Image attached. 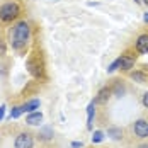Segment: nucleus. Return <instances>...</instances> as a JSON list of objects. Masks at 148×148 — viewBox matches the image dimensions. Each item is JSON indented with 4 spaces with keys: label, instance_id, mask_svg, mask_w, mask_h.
Segmentation results:
<instances>
[{
    "label": "nucleus",
    "instance_id": "obj_1",
    "mask_svg": "<svg viewBox=\"0 0 148 148\" xmlns=\"http://www.w3.org/2000/svg\"><path fill=\"white\" fill-rule=\"evenodd\" d=\"M29 39H31V27L26 21H21L15 26H12L10 34H9V45L12 46V49H15V51L24 49L29 43Z\"/></svg>",
    "mask_w": 148,
    "mask_h": 148
},
{
    "label": "nucleus",
    "instance_id": "obj_2",
    "mask_svg": "<svg viewBox=\"0 0 148 148\" xmlns=\"http://www.w3.org/2000/svg\"><path fill=\"white\" fill-rule=\"evenodd\" d=\"M21 14V7L15 0H9L0 7V21L2 22H12Z\"/></svg>",
    "mask_w": 148,
    "mask_h": 148
},
{
    "label": "nucleus",
    "instance_id": "obj_3",
    "mask_svg": "<svg viewBox=\"0 0 148 148\" xmlns=\"http://www.w3.org/2000/svg\"><path fill=\"white\" fill-rule=\"evenodd\" d=\"M14 147L15 148H32L34 147V136L27 131H22L15 136V141H14Z\"/></svg>",
    "mask_w": 148,
    "mask_h": 148
},
{
    "label": "nucleus",
    "instance_id": "obj_4",
    "mask_svg": "<svg viewBox=\"0 0 148 148\" xmlns=\"http://www.w3.org/2000/svg\"><path fill=\"white\" fill-rule=\"evenodd\" d=\"M133 133L138 140L148 138V119H136L133 123Z\"/></svg>",
    "mask_w": 148,
    "mask_h": 148
},
{
    "label": "nucleus",
    "instance_id": "obj_5",
    "mask_svg": "<svg viewBox=\"0 0 148 148\" xmlns=\"http://www.w3.org/2000/svg\"><path fill=\"white\" fill-rule=\"evenodd\" d=\"M134 61H136L134 56H131V55H123V56H119V68L128 72V70H131L134 66Z\"/></svg>",
    "mask_w": 148,
    "mask_h": 148
},
{
    "label": "nucleus",
    "instance_id": "obj_6",
    "mask_svg": "<svg viewBox=\"0 0 148 148\" xmlns=\"http://www.w3.org/2000/svg\"><path fill=\"white\" fill-rule=\"evenodd\" d=\"M111 95H112V89L111 87H104V89L99 90V94H97V97H95V104H107V101L111 99Z\"/></svg>",
    "mask_w": 148,
    "mask_h": 148
},
{
    "label": "nucleus",
    "instance_id": "obj_7",
    "mask_svg": "<svg viewBox=\"0 0 148 148\" xmlns=\"http://www.w3.org/2000/svg\"><path fill=\"white\" fill-rule=\"evenodd\" d=\"M136 51L141 53V55H147L148 53V34H141L136 39Z\"/></svg>",
    "mask_w": 148,
    "mask_h": 148
},
{
    "label": "nucleus",
    "instance_id": "obj_8",
    "mask_svg": "<svg viewBox=\"0 0 148 148\" xmlns=\"http://www.w3.org/2000/svg\"><path fill=\"white\" fill-rule=\"evenodd\" d=\"M41 121H43V114H41V112H38V111L29 112V114H27V118H26V123L31 124V126H36V124H39Z\"/></svg>",
    "mask_w": 148,
    "mask_h": 148
},
{
    "label": "nucleus",
    "instance_id": "obj_9",
    "mask_svg": "<svg viewBox=\"0 0 148 148\" xmlns=\"http://www.w3.org/2000/svg\"><path fill=\"white\" fill-rule=\"evenodd\" d=\"M94 116H95V102H90L87 107V130H92Z\"/></svg>",
    "mask_w": 148,
    "mask_h": 148
},
{
    "label": "nucleus",
    "instance_id": "obj_10",
    "mask_svg": "<svg viewBox=\"0 0 148 148\" xmlns=\"http://www.w3.org/2000/svg\"><path fill=\"white\" fill-rule=\"evenodd\" d=\"M39 99H31V101H27V102L22 104V109H24V112H34L38 107H39Z\"/></svg>",
    "mask_w": 148,
    "mask_h": 148
},
{
    "label": "nucleus",
    "instance_id": "obj_11",
    "mask_svg": "<svg viewBox=\"0 0 148 148\" xmlns=\"http://www.w3.org/2000/svg\"><path fill=\"white\" fill-rule=\"evenodd\" d=\"M107 136H111L112 140H123V130L118 126H109L107 128Z\"/></svg>",
    "mask_w": 148,
    "mask_h": 148
},
{
    "label": "nucleus",
    "instance_id": "obj_12",
    "mask_svg": "<svg viewBox=\"0 0 148 148\" xmlns=\"http://www.w3.org/2000/svg\"><path fill=\"white\" fill-rule=\"evenodd\" d=\"M131 78H133L134 82H138V84H145V82H148L147 75L141 73V72H133V73H131Z\"/></svg>",
    "mask_w": 148,
    "mask_h": 148
},
{
    "label": "nucleus",
    "instance_id": "obj_13",
    "mask_svg": "<svg viewBox=\"0 0 148 148\" xmlns=\"http://www.w3.org/2000/svg\"><path fill=\"white\" fill-rule=\"evenodd\" d=\"M111 89H112V94H114V95H118V97H121V95L124 94V85H123L119 80L114 84V87H111Z\"/></svg>",
    "mask_w": 148,
    "mask_h": 148
},
{
    "label": "nucleus",
    "instance_id": "obj_14",
    "mask_svg": "<svg viewBox=\"0 0 148 148\" xmlns=\"http://www.w3.org/2000/svg\"><path fill=\"white\" fill-rule=\"evenodd\" d=\"M24 112V109H22V106H15V107H12V111H10V118H19L21 114Z\"/></svg>",
    "mask_w": 148,
    "mask_h": 148
},
{
    "label": "nucleus",
    "instance_id": "obj_15",
    "mask_svg": "<svg viewBox=\"0 0 148 148\" xmlns=\"http://www.w3.org/2000/svg\"><path fill=\"white\" fill-rule=\"evenodd\" d=\"M102 140H104L102 131H94V136H92V141H94V143H101Z\"/></svg>",
    "mask_w": 148,
    "mask_h": 148
},
{
    "label": "nucleus",
    "instance_id": "obj_16",
    "mask_svg": "<svg viewBox=\"0 0 148 148\" xmlns=\"http://www.w3.org/2000/svg\"><path fill=\"white\" fill-rule=\"evenodd\" d=\"M118 68H119V58L116 60V61H112V63L109 65V68H107V72H109V73H112V72H116Z\"/></svg>",
    "mask_w": 148,
    "mask_h": 148
},
{
    "label": "nucleus",
    "instance_id": "obj_17",
    "mask_svg": "<svg viewBox=\"0 0 148 148\" xmlns=\"http://www.w3.org/2000/svg\"><path fill=\"white\" fill-rule=\"evenodd\" d=\"M41 134H43V138H45V140H48V138H51V136H53V130H51V128H45Z\"/></svg>",
    "mask_w": 148,
    "mask_h": 148
},
{
    "label": "nucleus",
    "instance_id": "obj_18",
    "mask_svg": "<svg viewBox=\"0 0 148 148\" xmlns=\"http://www.w3.org/2000/svg\"><path fill=\"white\" fill-rule=\"evenodd\" d=\"M141 102H143V106L148 109V92H145V94H143V97H141Z\"/></svg>",
    "mask_w": 148,
    "mask_h": 148
},
{
    "label": "nucleus",
    "instance_id": "obj_19",
    "mask_svg": "<svg viewBox=\"0 0 148 148\" xmlns=\"http://www.w3.org/2000/svg\"><path fill=\"white\" fill-rule=\"evenodd\" d=\"M3 112H5V106H0V121L3 119Z\"/></svg>",
    "mask_w": 148,
    "mask_h": 148
},
{
    "label": "nucleus",
    "instance_id": "obj_20",
    "mask_svg": "<svg viewBox=\"0 0 148 148\" xmlns=\"http://www.w3.org/2000/svg\"><path fill=\"white\" fill-rule=\"evenodd\" d=\"M72 147H73V148H82L84 145H82V143H78V141H75V143H72Z\"/></svg>",
    "mask_w": 148,
    "mask_h": 148
},
{
    "label": "nucleus",
    "instance_id": "obj_21",
    "mask_svg": "<svg viewBox=\"0 0 148 148\" xmlns=\"http://www.w3.org/2000/svg\"><path fill=\"white\" fill-rule=\"evenodd\" d=\"M136 148H148V143H141V145H138Z\"/></svg>",
    "mask_w": 148,
    "mask_h": 148
},
{
    "label": "nucleus",
    "instance_id": "obj_22",
    "mask_svg": "<svg viewBox=\"0 0 148 148\" xmlns=\"http://www.w3.org/2000/svg\"><path fill=\"white\" fill-rule=\"evenodd\" d=\"M143 21H145V22L148 24V14H145V15H143Z\"/></svg>",
    "mask_w": 148,
    "mask_h": 148
},
{
    "label": "nucleus",
    "instance_id": "obj_23",
    "mask_svg": "<svg viewBox=\"0 0 148 148\" xmlns=\"http://www.w3.org/2000/svg\"><path fill=\"white\" fill-rule=\"evenodd\" d=\"M143 3H145V5H148V0H143Z\"/></svg>",
    "mask_w": 148,
    "mask_h": 148
}]
</instances>
